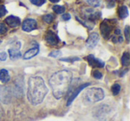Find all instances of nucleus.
I'll return each instance as SVG.
<instances>
[{"label": "nucleus", "instance_id": "obj_23", "mask_svg": "<svg viewBox=\"0 0 130 121\" xmlns=\"http://www.w3.org/2000/svg\"><path fill=\"white\" fill-rule=\"evenodd\" d=\"M87 3L90 5V6H94V7H97V6H99L101 5L100 0H87Z\"/></svg>", "mask_w": 130, "mask_h": 121}, {"label": "nucleus", "instance_id": "obj_14", "mask_svg": "<svg viewBox=\"0 0 130 121\" xmlns=\"http://www.w3.org/2000/svg\"><path fill=\"white\" fill-rule=\"evenodd\" d=\"M39 52V48H38V45H36L35 47H32L29 50H28L25 54H23V59L24 60H29L33 58L34 56H36L37 54Z\"/></svg>", "mask_w": 130, "mask_h": 121}, {"label": "nucleus", "instance_id": "obj_17", "mask_svg": "<svg viewBox=\"0 0 130 121\" xmlns=\"http://www.w3.org/2000/svg\"><path fill=\"white\" fill-rule=\"evenodd\" d=\"M8 53H9V56L12 60H16V59H19V58L22 56V54L21 52L18 50V49H15V48H11L8 50Z\"/></svg>", "mask_w": 130, "mask_h": 121}, {"label": "nucleus", "instance_id": "obj_20", "mask_svg": "<svg viewBox=\"0 0 130 121\" xmlns=\"http://www.w3.org/2000/svg\"><path fill=\"white\" fill-rule=\"evenodd\" d=\"M120 89H121V87H120V85H119V84H118V83L114 84V85L111 87L112 94H113V95H118V94H119V92H120Z\"/></svg>", "mask_w": 130, "mask_h": 121}, {"label": "nucleus", "instance_id": "obj_33", "mask_svg": "<svg viewBox=\"0 0 130 121\" xmlns=\"http://www.w3.org/2000/svg\"><path fill=\"white\" fill-rule=\"evenodd\" d=\"M115 34H117V35H119V34H120V30H119V29H115Z\"/></svg>", "mask_w": 130, "mask_h": 121}, {"label": "nucleus", "instance_id": "obj_22", "mask_svg": "<svg viewBox=\"0 0 130 121\" xmlns=\"http://www.w3.org/2000/svg\"><path fill=\"white\" fill-rule=\"evenodd\" d=\"M54 14H46V15H44L43 17L44 22H46V23H51L54 21Z\"/></svg>", "mask_w": 130, "mask_h": 121}, {"label": "nucleus", "instance_id": "obj_24", "mask_svg": "<svg viewBox=\"0 0 130 121\" xmlns=\"http://www.w3.org/2000/svg\"><path fill=\"white\" fill-rule=\"evenodd\" d=\"M79 60V58L78 57H70V58H61V61H62V62H74L75 61H78Z\"/></svg>", "mask_w": 130, "mask_h": 121}, {"label": "nucleus", "instance_id": "obj_4", "mask_svg": "<svg viewBox=\"0 0 130 121\" xmlns=\"http://www.w3.org/2000/svg\"><path fill=\"white\" fill-rule=\"evenodd\" d=\"M109 111H110L109 106H107L106 104H103L96 107L93 111L94 112L93 114H94V117H95L96 118L100 119V120H103L108 116Z\"/></svg>", "mask_w": 130, "mask_h": 121}, {"label": "nucleus", "instance_id": "obj_16", "mask_svg": "<svg viewBox=\"0 0 130 121\" xmlns=\"http://www.w3.org/2000/svg\"><path fill=\"white\" fill-rule=\"evenodd\" d=\"M10 80V76H9V73L6 70H0V82L1 83H7L8 81Z\"/></svg>", "mask_w": 130, "mask_h": 121}, {"label": "nucleus", "instance_id": "obj_8", "mask_svg": "<svg viewBox=\"0 0 130 121\" xmlns=\"http://www.w3.org/2000/svg\"><path fill=\"white\" fill-rule=\"evenodd\" d=\"M88 85H90V83H86V84H83V85H79V87H78V88H76L74 91L72 92V94H71V96L69 97V99H68L67 101V106H70V105L71 104V103L73 102V101H74L75 99H76V97L78 95V94H79L80 92H81L83 89H85L87 87H88Z\"/></svg>", "mask_w": 130, "mask_h": 121}, {"label": "nucleus", "instance_id": "obj_25", "mask_svg": "<svg viewBox=\"0 0 130 121\" xmlns=\"http://www.w3.org/2000/svg\"><path fill=\"white\" fill-rule=\"evenodd\" d=\"M46 0H30V2L32 3L33 5L35 6H40L42 5H44L45 3Z\"/></svg>", "mask_w": 130, "mask_h": 121}, {"label": "nucleus", "instance_id": "obj_34", "mask_svg": "<svg viewBox=\"0 0 130 121\" xmlns=\"http://www.w3.org/2000/svg\"><path fill=\"white\" fill-rule=\"evenodd\" d=\"M49 1L52 3H57V2H59L60 0H49Z\"/></svg>", "mask_w": 130, "mask_h": 121}, {"label": "nucleus", "instance_id": "obj_15", "mask_svg": "<svg viewBox=\"0 0 130 121\" xmlns=\"http://www.w3.org/2000/svg\"><path fill=\"white\" fill-rule=\"evenodd\" d=\"M15 88L14 92L16 95L22 96L23 94V81L22 78H18L17 80H15Z\"/></svg>", "mask_w": 130, "mask_h": 121}, {"label": "nucleus", "instance_id": "obj_35", "mask_svg": "<svg viewBox=\"0 0 130 121\" xmlns=\"http://www.w3.org/2000/svg\"><path fill=\"white\" fill-rule=\"evenodd\" d=\"M1 43H2V41H1V39H0V44H1Z\"/></svg>", "mask_w": 130, "mask_h": 121}, {"label": "nucleus", "instance_id": "obj_9", "mask_svg": "<svg viewBox=\"0 0 130 121\" xmlns=\"http://www.w3.org/2000/svg\"><path fill=\"white\" fill-rule=\"evenodd\" d=\"M45 41L48 45H56L59 44L60 38H58V36L54 33L53 31H47L46 35H45Z\"/></svg>", "mask_w": 130, "mask_h": 121}, {"label": "nucleus", "instance_id": "obj_2", "mask_svg": "<svg viewBox=\"0 0 130 121\" xmlns=\"http://www.w3.org/2000/svg\"><path fill=\"white\" fill-rule=\"evenodd\" d=\"M48 93V88L41 77H30L28 81L27 96L32 105H38L44 101Z\"/></svg>", "mask_w": 130, "mask_h": 121}, {"label": "nucleus", "instance_id": "obj_19", "mask_svg": "<svg viewBox=\"0 0 130 121\" xmlns=\"http://www.w3.org/2000/svg\"><path fill=\"white\" fill-rule=\"evenodd\" d=\"M121 63H122L123 66H126V67H127L128 65H129L130 63V55L128 53H124L122 55V57H121Z\"/></svg>", "mask_w": 130, "mask_h": 121}, {"label": "nucleus", "instance_id": "obj_3", "mask_svg": "<svg viewBox=\"0 0 130 121\" xmlns=\"http://www.w3.org/2000/svg\"><path fill=\"white\" fill-rule=\"evenodd\" d=\"M85 101L88 103H94L100 101L104 98V91L99 87H92L86 91Z\"/></svg>", "mask_w": 130, "mask_h": 121}, {"label": "nucleus", "instance_id": "obj_6", "mask_svg": "<svg viewBox=\"0 0 130 121\" xmlns=\"http://www.w3.org/2000/svg\"><path fill=\"white\" fill-rule=\"evenodd\" d=\"M22 28L23 31L30 32V31L34 30L38 28V24H37V22L34 19H27L23 22Z\"/></svg>", "mask_w": 130, "mask_h": 121}, {"label": "nucleus", "instance_id": "obj_11", "mask_svg": "<svg viewBox=\"0 0 130 121\" xmlns=\"http://www.w3.org/2000/svg\"><path fill=\"white\" fill-rule=\"evenodd\" d=\"M98 41H99V35L95 32L92 33V34H90V36L88 37V38H87V44H86L87 47L89 49L94 48V47L97 45Z\"/></svg>", "mask_w": 130, "mask_h": 121}, {"label": "nucleus", "instance_id": "obj_32", "mask_svg": "<svg viewBox=\"0 0 130 121\" xmlns=\"http://www.w3.org/2000/svg\"><path fill=\"white\" fill-rule=\"evenodd\" d=\"M71 19V14L70 13H64V14L62 15V20L64 21H68Z\"/></svg>", "mask_w": 130, "mask_h": 121}, {"label": "nucleus", "instance_id": "obj_21", "mask_svg": "<svg viewBox=\"0 0 130 121\" xmlns=\"http://www.w3.org/2000/svg\"><path fill=\"white\" fill-rule=\"evenodd\" d=\"M53 10H54V13H57V14H61V13H64L65 8L61 6H54V7H53Z\"/></svg>", "mask_w": 130, "mask_h": 121}, {"label": "nucleus", "instance_id": "obj_27", "mask_svg": "<svg viewBox=\"0 0 130 121\" xmlns=\"http://www.w3.org/2000/svg\"><path fill=\"white\" fill-rule=\"evenodd\" d=\"M93 76H94V78H96V79H101V78H103V74L98 71H94V72H93Z\"/></svg>", "mask_w": 130, "mask_h": 121}, {"label": "nucleus", "instance_id": "obj_10", "mask_svg": "<svg viewBox=\"0 0 130 121\" xmlns=\"http://www.w3.org/2000/svg\"><path fill=\"white\" fill-rule=\"evenodd\" d=\"M0 100L4 103L7 104L11 101V94L7 87H2L0 88Z\"/></svg>", "mask_w": 130, "mask_h": 121}, {"label": "nucleus", "instance_id": "obj_5", "mask_svg": "<svg viewBox=\"0 0 130 121\" xmlns=\"http://www.w3.org/2000/svg\"><path fill=\"white\" fill-rule=\"evenodd\" d=\"M112 28H113V25L110 22V21H103L101 23V26H100V29H101L102 35L104 38H108L109 35H110V31H111Z\"/></svg>", "mask_w": 130, "mask_h": 121}, {"label": "nucleus", "instance_id": "obj_26", "mask_svg": "<svg viewBox=\"0 0 130 121\" xmlns=\"http://www.w3.org/2000/svg\"><path fill=\"white\" fill-rule=\"evenodd\" d=\"M7 32V27L4 23H0V35L6 34Z\"/></svg>", "mask_w": 130, "mask_h": 121}, {"label": "nucleus", "instance_id": "obj_12", "mask_svg": "<svg viewBox=\"0 0 130 121\" xmlns=\"http://www.w3.org/2000/svg\"><path fill=\"white\" fill-rule=\"evenodd\" d=\"M6 22L9 27L11 28H17L18 26H20L21 24V20L20 18L18 17H15V16H8L7 18L6 19Z\"/></svg>", "mask_w": 130, "mask_h": 121}, {"label": "nucleus", "instance_id": "obj_28", "mask_svg": "<svg viewBox=\"0 0 130 121\" xmlns=\"http://www.w3.org/2000/svg\"><path fill=\"white\" fill-rule=\"evenodd\" d=\"M61 55V52L58 50H55V51H52V52L49 54V56H51V57H54V58H56L58 57V56Z\"/></svg>", "mask_w": 130, "mask_h": 121}, {"label": "nucleus", "instance_id": "obj_31", "mask_svg": "<svg viewBox=\"0 0 130 121\" xmlns=\"http://www.w3.org/2000/svg\"><path fill=\"white\" fill-rule=\"evenodd\" d=\"M125 36H126V41H129V27L128 26H126L125 29Z\"/></svg>", "mask_w": 130, "mask_h": 121}, {"label": "nucleus", "instance_id": "obj_7", "mask_svg": "<svg viewBox=\"0 0 130 121\" xmlns=\"http://www.w3.org/2000/svg\"><path fill=\"white\" fill-rule=\"evenodd\" d=\"M86 60L87 61V62L89 63V65L92 66V67L94 68H103L104 67V62L101 60L97 59L96 57H94L93 54H90V55L87 56L86 57Z\"/></svg>", "mask_w": 130, "mask_h": 121}, {"label": "nucleus", "instance_id": "obj_30", "mask_svg": "<svg viewBox=\"0 0 130 121\" xmlns=\"http://www.w3.org/2000/svg\"><path fill=\"white\" fill-rule=\"evenodd\" d=\"M7 59V54L6 52H0V61L1 62H4Z\"/></svg>", "mask_w": 130, "mask_h": 121}, {"label": "nucleus", "instance_id": "obj_13", "mask_svg": "<svg viewBox=\"0 0 130 121\" xmlns=\"http://www.w3.org/2000/svg\"><path fill=\"white\" fill-rule=\"evenodd\" d=\"M84 14L87 15V18L88 21H94L99 18L101 13H98V12H95L93 9H86L84 11Z\"/></svg>", "mask_w": 130, "mask_h": 121}, {"label": "nucleus", "instance_id": "obj_18", "mask_svg": "<svg viewBox=\"0 0 130 121\" xmlns=\"http://www.w3.org/2000/svg\"><path fill=\"white\" fill-rule=\"evenodd\" d=\"M128 15V9L126 6H120L119 8V16L120 19H125L126 18Z\"/></svg>", "mask_w": 130, "mask_h": 121}, {"label": "nucleus", "instance_id": "obj_1", "mask_svg": "<svg viewBox=\"0 0 130 121\" xmlns=\"http://www.w3.org/2000/svg\"><path fill=\"white\" fill-rule=\"evenodd\" d=\"M72 76L68 71H60L52 75L49 78V85L53 91V94L56 99H61L69 90Z\"/></svg>", "mask_w": 130, "mask_h": 121}, {"label": "nucleus", "instance_id": "obj_29", "mask_svg": "<svg viewBox=\"0 0 130 121\" xmlns=\"http://www.w3.org/2000/svg\"><path fill=\"white\" fill-rule=\"evenodd\" d=\"M6 13H7V12H6V7H5L4 6H2V5H0V18L3 17L4 15H6Z\"/></svg>", "mask_w": 130, "mask_h": 121}]
</instances>
